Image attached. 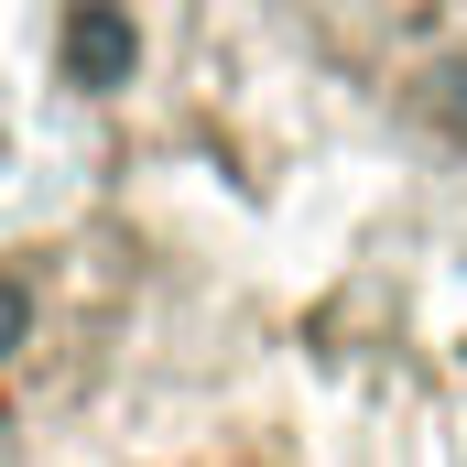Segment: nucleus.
Instances as JSON below:
<instances>
[{
	"label": "nucleus",
	"mask_w": 467,
	"mask_h": 467,
	"mask_svg": "<svg viewBox=\"0 0 467 467\" xmlns=\"http://www.w3.org/2000/svg\"><path fill=\"white\" fill-rule=\"evenodd\" d=\"M22 337H33V283H22V272H0V358L22 348Z\"/></svg>",
	"instance_id": "obj_2"
},
{
	"label": "nucleus",
	"mask_w": 467,
	"mask_h": 467,
	"mask_svg": "<svg viewBox=\"0 0 467 467\" xmlns=\"http://www.w3.org/2000/svg\"><path fill=\"white\" fill-rule=\"evenodd\" d=\"M55 66H66V88H88V99L130 88V66H141V33H130V11H119V0H66Z\"/></svg>",
	"instance_id": "obj_1"
}]
</instances>
